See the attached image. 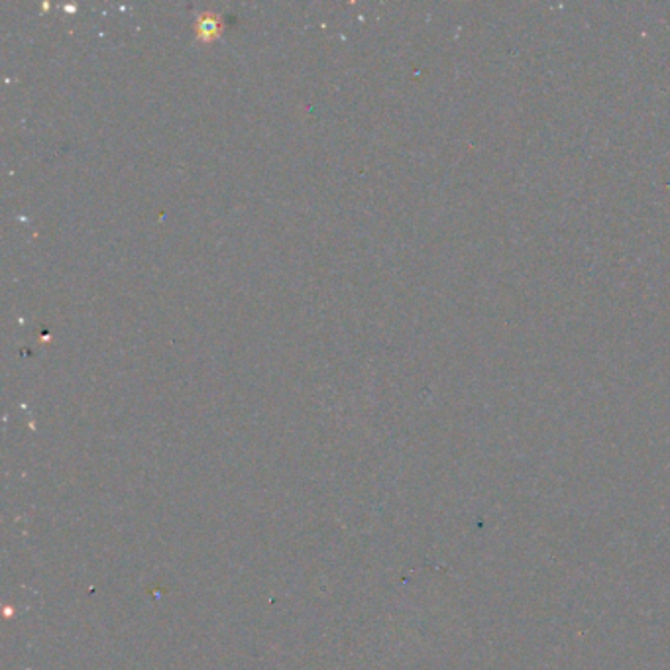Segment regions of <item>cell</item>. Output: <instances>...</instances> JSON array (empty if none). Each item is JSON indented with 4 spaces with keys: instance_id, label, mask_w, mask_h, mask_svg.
<instances>
[{
    "instance_id": "obj_1",
    "label": "cell",
    "mask_w": 670,
    "mask_h": 670,
    "mask_svg": "<svg viewBox=\"0 0 670 670\" xmlns=\"http://www.w3.org/2000/svg\"><path fill=\"white\" fill-rule=\"evenodd\" d=\"M218 34V20L211 14H203L197 20V36L203 39H209L211 36Z\"/></svg>"
}]
</instances>
